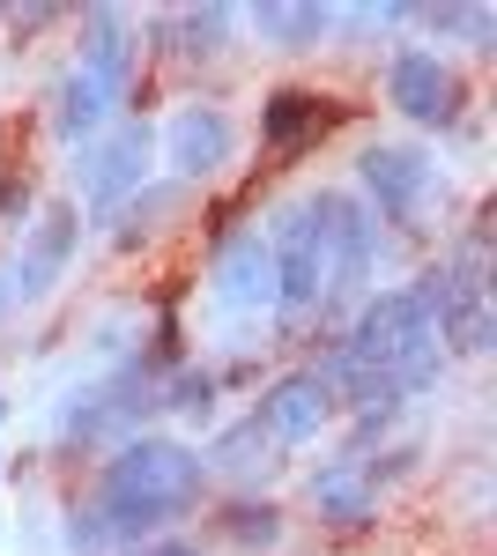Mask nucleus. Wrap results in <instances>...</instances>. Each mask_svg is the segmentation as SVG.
Here are the masks:
<instances>
[{"mask_svg": "<svg viewBox=\"0 0 497 556\" xmlns=\"http://www.w3.org/2000/svg\"><path fill=\"white\" fill-rule=\"evenodd\" d=\"M201 460H208V475H238V482H260V475L275 468V445L260 438V424H252V416H238L231 430H215V445H208Z\"/></svg>", "mask_w": 497, "mask_h": 556, "instance_id": "nucleus-18", "label": "nucleus"}, {"mask_svg": "<svg viewBox=\"0 0 497 556\" xmlns=\"http://www.w3.org/2000/svg\"><path fill=\"white\" fill-rule=\"evenodd\" d=\"M238 30H252L268 52L305 60L334 38V8H320V0H260V8H238Z\"/></svg>", "mask_w": 497, "mask_h": 556, "instance_id": "nucleus-15", "label": "nucleus"}, {"mask_svg": "<svg viewBox=\"0 0 497 556\" xmlns=\"http://www.w3.org/2000/svg\"><path fill=\"white\" fill-rule=\"evenodd\" d=\"M260 238H268V260H275V319L283 327L320 319V304H327V215H320V193L283 201Z\"/></svg>", "mask_w": 497, "mask_h": 556, "instance_id": "nucleus-3", "label": "nucleus"}, {"mask_svg": "<svg viewBox=\"0 0 497 556\" xmlns=\"http://www.w3.org/2000/svg\"><path fill=\"white\" fill-rule=\"evenodd\" d=\"M305 505H312V519H320L327 534H372L378 527V490L364 482L357 453L320 460V468L305 475Z\"/></svg>", "mask_w": 497, "mask_h": 556, "instance_id": "nucleus-12", "label": "nucleus"}, {"mask_svg": "<svg viewBox=\"0 0 497 556\" xmlns=\"http://www.w3.org/2000/svg\"><path fill=\"white\" fill-rule=\"evenodd\" d=\"M0 424H8V393H0Z\"/></svg>", "mask_w": 497, "mask_h": 556, "instance_id": "nucleus-25", "label": "nucleus"}, {"mask_svg": "<svg viewBox=\"0 0 497 556\" xmlns=\"http://www.w3.org/2000/svg\"><path fill=\"white\" fill-rule=\"evenodd\" d=\"M320 215H327V304H320V319H334V312L372 298L378 223L349 186H320Z\"/></svg>", "mask_w": 497, "mask_h": 556, "instance_id": "nucleus-6", "label": "nucleus"}, {"mask_svg": "<svg viewBox=\"0 0 497 556\" xmlns=\"http://www.w3.org/2000/svg\"><path fill=\"white\" fill-rule=\"evenodd\" d=\"M208 460L201 445L171 438V430H134L104 453L97 468V519H104V542L112 549H149L157 534H178V519L201 513L208 497Z\"/></svg>", "mask_w": 497, "mask_h": 556, "instance_id": "nucleus-1", "label": "nucleus"}, {"mask_svg": "<svg viewBox=\"0 0 497 556\" xmlns=\"http://www.w3.org/2000/svg\"><path fill=\"white\" fill-rule=\"evenodd\" d=\"M215 393H223V371L171 364V371H157V416H194V424H208L215 416Z\"/></svg>", "mask_w": 497, "mask_h": 556, "instance_id": "nucleus-19", "label": "nucleus"}, {"mask_svg": "<svg viewBox=\"0 0 497 556\" xmlns=\"http://www.w3.org/2000/svg\"><path fill=\"white\" fill-rule=\"evenodd\" d=\"M75 253H83V208H75V201H45V208L23 223L15 260L0 267V275H8V304H45L60 290V275L75 267Z\"/></svg>", "mask_w": 497, "mask_h": 556, "instance_id": "nucleus-7", "label": "nucleus"}, {"mask_svg": "<svg viewBox=\"0 0 497 556\" xmlns=\"http://www.w3.org/2000/svg\"><path fill=\"white\" fill-rule=\"evenodd\" d=\"M415 23L431 38H460L468 52H497V8L483 0H446V8H415Z\"/></svg>", "mask_w": 497, "mask_h": 556, "instance_id": "nucleus-20", "label": "nucleus"}, {"mask_svg": "<svg viewBox=\"0 0 497 556\" xmlns=\"http://www.w3.org/2000/svg\"><path fill=\"white\" fill-rule=\"evenodd\" d=\"M215 534L231 542V549H246V556H268V549H283V534H290V513L275 505V497H260V490H238V497H215Z\"/></svg>", "mask_w": 497, "mask_h": 556, "instance_id": "nucleus-17", "label": "nucleus"}, {"mask_svg": "<svg viewBox=\"0 0 497 556\" xmlns=\"http://www.w3.org/2000/svg\"><path fill=\"white\" fill-rule=\"evenodd\" d=\"M149 38L171 60L208 67V60H223L238 45V8H223V0H208V8H164V15H149Z\"/></svg>", "mask_w": 497, "mask_h": 556, "instance_id": "nucleus-14", "label": "nucleus"}, {"mask_svg": "<svg viewBox=\"0 0 497 556\" xmlns=\"http://www.w3.org/2000/svg\"><path fill=\"white\" fill-rule=\"evenodd\" d=\"M67 549H75V556H104V549H112V542H104L97 505H75V513H67Z\"/></svg>", "mask_w": 497, "mask_h": 556, "instance_id": "nucleus-22", "label": "nucleus"}, {"mask_svg": "<svg viewBox=\"0 0 497 556\" xmlns=\"http://www.w3.org/2000/svg\"><path fill=\"white\" fill-rule=\"evenodd\" d=\"M378 89H386V104H394L409 127H431V134L460 127L468 104H475V97H468V75H460L438 45H415V38H401L394 52H386Z\"/></svg>", "mask_w": 497, "mask_h": 556, "instance_id": "nucleus-5", "label": "nucleus"}, {"mask_svg": "<svg viewBox=\"0 0 497 556\" xmlns=\"http://www.w3.org/2000/svg\"><path fill=\"white\" fill-rule=\"evenodd\" d=\"M38 215V178L23 164H0V230H23Z\"/></svg>", "mask_w": 497, "mask_h": 556, "instance_id": "nucleus-21", "label": "nucleus"}, {"mask_svg": "<svg viewBox=\"0 0 497 556\" xmlns=\"http://www.w3.org/2000/svg\"><path fill=\"white\" fill-rule=\"evenodd\" d=\"M120 119V97L97 83V75H83V67H67L60 83H52V97H45V127L60 134L67 149H83V141H97V134Z\"/></svg>", "mask_w": 497, "mask_h": 556, "instance_id": "nucleus-16", "label": "nucleus"}, {"mask_svg": "<svg viewBox=\"0 0 497 556\" xmlns=\"http://www.w3.org/2000/svg\"><path fill=\"white\" fill-rule=\"evenodd\" d=\"M157 156H164L171 186H201V178L231 172V156H238V119H231V104H215V97L171 104L164 134H157Z\"/></svg>", "mask_w": 497, "mask_h": 556, "instance_id": "nucleus-8", "label": "nucleus"}, {"mask_svg": "<svg viewBox=\"0 0 497 556\" xmlns=\"http://www.w3.org/2000/svg\"><path fill=\"white\" fill-rule=\"evenodd\" d=\"M246 416L260 424V438H268L275 453H297V445H312V438H320L341 408H334L327 379H320L312 364H297V371H283V379L260 386V401H252Z\"/></svg>", "mask_w": 497, "mask_h": 556, "instance_id": "nucleus-9", "label": "nucleus"}, {"mask_svg": "<svg viewBox=\"0 0 497 556\" xmlns=\"http://www.w3.org/2000/svg\"><path fill=\"white\" fill-rule=\"evenodd\" d=\"M67 172H75L83 230H97V223H112V215L149 186V172H157V127H149V119H112L97 141L75 149V164H67Z\"/></svg>", "mask_w": 497, "mask_h": 556, "instance_id": "nucleus-4", "label": "nucleus"}, {"mask_svg": "<svg viewBox=\"0 0 497 556\" xmlns=\"http://www.w3.org/2000/svg\"><path fill=\"white\" fill-rule=\"evenodd\" d=\"M357 201L372 208V223H386L394 238H423L431 215L446 201V172L438 156H423L415 141H372L357 156Z\"/></svg>", "mask_w": 497, "mask_h": 556, "instance_id": "nucleus-2", "label": "nucleus"}, {"mask_svg": "<svg viewBox=\"0 0 497 556\" xmlns=\"http://www.w3.org/2000/svg\"><path fill=\"white\" fill-rule=\"evenodd\" d=\"M0 23H8L15 38H38V30H52V23H67V8H8Z\"/></svg>", "mask_w": 497, "mask_h": 556, "instance_id": "nucleus-23", "label": "nucleus"}, {"mask_svg": "<svg viewBox=\"0 0 497 556\" xmlns=\"http://www.w3.org/2000/svg\"><path fill=\"white\" fill-rule=\"evenodd\" d=\"M75 67L97 75V83L126 104L134 67H141V30H134V15H126V8H104V0H97V8L75 15Z\"/></svg>", "mask_w": 497, "mask_h": 556, "instance_id": "nucleus-11", "label": "nucleus"}, {"mask_svg": "<svg viewBox=\"0 0 497 556\" xmlns=\"http://www.w3.org/2000/svg\"><path fill=\"white\" fill-rule=\"evenodd\" d=\"M208 304L223 319H252V312H275V260L260 230H223L215 253H208Z\"/></svg>", "mask_w": 497, "mask_h": 556, "instance_id": "nucleus-10", "label": "nucleus"}, {"mask_svg": "<svg viewBox=\"0 0 497 556\" xmlns=\"http://www.w3.org/2000/svg\"><path fill=\"white\" fill-rule=\"evenodd\" d=\"M134 556H208V549L194 542V534H157L149 549H134Z\"/></svg>", "mask_w": 497, "mask_h": 556, "instance_id": "nucleus-24", "label": "nucleus"}, {"mask_svg": "<svg viewBox=\"0 0 497 556\" xmlns=\"http://www.w3.org/2000/svg\"><path fill=\"white\" fill-rule=\"evenodd\" d=\"M334 119H341L334 97H320V89H305V83H275L260 97V149H268V156H297V149L320 141Z\"/></svg>", "mask_w": 497, "mask_h": 556, "instance_id": "nucleus-13", "label": "nucleus"}]
</instances>
